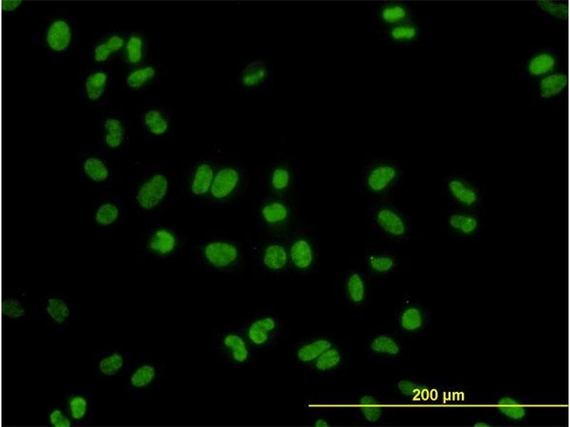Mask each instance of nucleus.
<instances>
[{
    "label": "nucleus",
    "instance_id": "1",
    "mask_svg": "<svg viewBox=\"0 0 570 427\" xmlns=\"http://www.w3.org/2000/svg\"><path fill=\"white\" fill-rule=\"evenodd\" d=\"M35 43L46 58L56 60L71 53L81 42V25L71 14L60 11L45 19Z\"/></svg>",
    "mask_w": 570,
    "mask_h": 427
},
{
    "label": "nucleus",
    "instance_id": "2",
    "mask_svg": "<svg viewBox=\"0 0 570 427\" xmlns=\"http://www.w3.org/2000/svg\"><path fill=\"white\" fill-rule=\"evenodd\" d=\"M194 253L201 265L211 273H229L241 265V242L228 237H213L195 242Z\"/></svg>",
    "mask_w": 570,
    "mask_h": 427
},
{
    "label": "nucleus",
    "instance_id": "3",
    "mask_svg": "<svg viewBox=\"0 0 570 427\" xmlns=\"http://www.w3.org/2000/svg\"><path fill=\"white\" fill-rule=\"evenodd\" d=\"M171 191V182L165 172L147 170L137 179L130 200L138 214L149 216L160 212L167 205Z\"/></svg>",
    "mask_w": 570,
    "mask_h": 427
},
{
    "label": "nucleus",
    "instance_id": "4",
    "mask_svg": "<svg viewBox=\"0 0 570 427\" xmlns=\"http://www.w3.org/2000/svg\"><path fill=\"white\" fill-rule=\"evenodd\" d=\"M248 184L249 176L243 164H225L217 167L207 200L218 206L233 204L243 195Z\"/></svg>",
    "mask_w": 570,
    "mask_h": 427
},
{
    "label": "nucleus",
    "instance_id": "5",
    "mask_svg": "<svg viewBox=\"0 0 570 427\" xmlns=\"http://www.w3.org/2000/svg\"><path fill=\"white\" fill-rule=\"evenodd\" d=\"M140 250L151 258L177 260L181 255L182 243L174 227L156 223L145 228L140 240Z\"/></svg>",
    "mask_w": 570,
    "mask_h": 427
},
{
    "label": "nucleus",
    "instance_id": "6",
    "mask_svg": "<svg viewBox=\"0 0 570 427\" xmlns=\"http://www.w3.org/2000/svg\"><path fill=\"white\" fill-rule=\"evenodd\" d=\"M76 169L81 181L95 186L111 184L117 172L115 163L108 153L93 149L77 152Z\"/></svg>",
    "mask_w": 570,
    "mask_h": 427
},
{
    "label": "nucleus",
    "instance_id": "7",
    "mask_svg": "<svg viewBox=\"0 0 570 427\" xmlns=\"http://www.w3.org/2000/svg\"><path fill=\"white\" fill-rule=\"evenodd\" d=\"M473 172L451 174L442 179V192L452 207L482 210L484 192L472 179Z\"/></svg>",
    "mask_w": 570,
    "mask_h": 427
},
{
    "label": "nucleus",
    "instance_id": "8",
    "mask_svg": "<svg viewBox=\"0 0 570 427\" xmlns=\"http://www.w3.org/2000/svg\"><path fill=\"white\" fill-rule=\"evenodd\" d=\"M484 225L482 210L451 207L444 211L442 231L453 240H478L482 236Z\"/></svg>",
    "mask_w": 570,
    "mask_h": 427
},
{
    "label": "nucleus",
    "instance_id": "9",
    "mask_svg": "<svg viewBox=\"0 0 570 427\" xmlns=\"http://www.w3.org/2000/svg\"><path fill=\"white\" fill-rule=\"evenodd\" d=\"M113 75L103 66H93L81 75L77 93L79 101L85 105L103 106L106 105L113 92Z\"/></svg>",
    "mask_w": 570,
    "mask_h": 427
},
{
    "label": "nucleus",
    "instance_id": "10",
    "mask_svg": "<svg viewBox=\"0 0 570 427\" xmlns=\"http://www.w3.org/2000/svg\"><path fill=\"white\" fill-rule=\"evenodd\" d=\"M163 362L140 361L130 364L125 374L124 391L144 397L150 394L164 376Z\"/></svg>",
    "mask_w": 570,
    "mask_h": 427
},
{
    "label": "nucleus",
    "instance_id": "11",
    "mask_svg": "<svg viewBox=\"0 0 570 427\" xmlns=\"http://www.w3.org/2000/svg\"><path fill=\"white\" fill-rule=\"evenodd\" d=\"M40 309L46 326L52 330H68L76 317V308L73 303L57 292L46 294L41 299Z\"/></svg>",
    "mask_w": 570,
    "mask_h": 427
},
{
    "label": "nucleus",
    "instance_id": "12",
    "mask_svg": "<svg viewBox=\"0 0 570 427\" xmlns=\"http://www.w3.org/2000/svg\"><path fill=\"white\" fill-rule=\"evenodd\" d=\"M241 328L256 349L266 350L279 339L282 323L276 316L264 313L255 316Z\"/></svg>",
    "mask_w": 570,
    "mask_h": 427
},
{
    "label": "nucleus",
    "instance_id": "13",
    "mask_svg": "<svg viewBox=\"0 0 570 427\" xmlns=\"http://www.w3.org/2000/svg\"><path fill=\"white\" fill-rule=\"evenodd\" d=\"M172 125V112L166 107L142 104L137 110V129L142 137L165 136L171 132Z\"/></svg>",
    "mask_w": 570,
    "mask_h": 427
},
{
    "label": "nucleus",
    "instance_id": "14",
    "mask_svg": "<svg viewBox=\"0 0 570 427\" xmlns=\"http://www.w3.org/2000/svg\"><path fill=\"white\" fill-rule=\"evenodd\" d=\"M217 345L224 357V362L244 366L258 359L259 351L251 344L241 327L224 332Z\"/></svg>",
    "mask_w": 570,
    "mask_h": 427
},
{
    "label": "nucleus",
    "instance_id": "15",
    "mask_svg": "<svg viewBox=\"0 0 570 427\" xmlns=\"http://www.w3.org/2000/svg\"><path fill=\"white\" fill-rule=\"evenodd\" d=\"M365 347L374 359L389 363L398 362L407 351L406 344L400 338L384 330L370 333L365 339Z\"/></svg>",
    "mask_w": 570,
    "mask_h": 427
},
{
    "label": "nucleus",
    "instance_id": "16",
    "mask_svg": "<svg viewBox=\"0 0 570 427\" xmlns=\"http://www.w3.org/2000/svg\"><path fill=\"white\" fill-rule=\"evenodd\" d=\"M217 167L209 159H202L193 162L184 174L182 189L190 196L197 199H207Z\"/></svg>",
    "mask_w": 570,
    "mask_h": 427
},
{
    "label": "nucleus",
    "instance_id": "17",
    "mask_svg": "<svg viewBox=\"0 0 570 427\" xmlns=\"http://www.w3.org/2000/svg\"><path fill=\"white\" fill-rule=\"evenodd\" d=\"M130 358L121 347L95 351L91 375L98 379H114L125 376L130 365Z\"/></svg>",
    "mask_w": 570,
    "mask_h": 427
},
{
    "label": "nucleus",
    "instance_id": "18",
    "mask_svg": "<svg viewBox=\"0 0 570 427\" xmlns=\"http://www.w3.org/2000/svg\"><path fill=\"white\" fill-rule=\"evenodd\" d=\"M130 28L113 29L98 35L90 43V61L94 66L106 67L120 58Z\"/></svg>",
    "mask_w": 570,
    "mask_h": 427
},
{
    "label": "nucleus",
    "instance_id": "19",
    "mask_svg": "<svg viewBox=\"0 0 570 427\" xmlns=\"http://www.w3.org/2000/svg\"><path fill=\"white\" fill-rule=\"evenodd\" d=\"M123 194H98L91 201V219L98 227L113 229L120 226L125 202Z\"/></svg>",
    "mask_w": 570,
    "mask_h": 427
},
{
    "label": "nucleus",
    "instance_id": "20",
    "mask_svg": "<svg viewBox=\"0 0 570 427\" xmlns=\"http://www.w3.org/2000/svg\"><path fill=\"white\" fill-rule=\"evenodd\" d=\"M100 142L107 151H118L130 140L126 115L120 112L103 115L99 122Z\"/></svg>",
    "mask_w": 570,
    "mask_h": 427
},
{
    "label": "nucleus",
    "instance_id": "21",
    "mask_svg": "<svg viewBox=\"0 0 570 427\" xmlns=\"http://www.w3.org/2000/svg\"><path fill=\"white\" fill-rule=\"evenodd\" d=\"M338 342L332 333H311L295 343L292 357L298 364L307 368L319 355Z\"/></svg>",
    "mask_w": 570,
    "mask_h": 427
},
{
    "label": "nucleus",
    "instance_id": "22",
    "mask_svg": "<svg viewBox=\"0 0 570 427\" xmlns=\"http://www.w3.org/2000/svg\"><path fill=\"white\" fill-rule=\"evenodd\" d=\"M561 60L558 49L541 46L530 51L522 63L525 78L534 81L560 69Z\"/></svg>",
    "mask_w": 570,
    "mask_h": 427
},
{
    "label": "nucleus",
    "instance_id": "23",
    "mask_svg": "<svg viewBox=\"0 0 570 427\" xmlns=\"http://www.w3.org/2000/svg\"><path fill=\"white\" fill-rule=\"evenodd\" d=\"M255 216L259 226L267 232L282 228L291 217V211L281 199L267 197L259 201L255 208Z\"/></svg>",
    "mask_w": 570,
    "mask_h": 427
},
{
    "label": "nucleus",
    "instance_id": "24",
    "mask_svg": "<svg viewBox=\"0 0 570 427\" xmlns=\"http://www.w3.org/2000/svg\"><path fill=\"white\" fill-rule=\"evenodd\" d=\"M164 76V70L148 60L140 65L128 68L123 77L125 88L131 92H141L156 85Z\"/></svg>",
    "mask_w": 570,
    "mask_h": 427
},
{
    "label": "nucleus",
    "instance_id": "25",
    "mask_svg": "<svg viewBox=\"0 0 570 427\" xmlns=\"http://www.w3.org/2000/svg\"><path fill=\"white\" fill-rule=\"evenodd\" d=\"M93 394L88 388L75 389L66 393L58 404L62 406L77 426L90 423L93 418Z\"/></svg>",
    "mask_w": 570,
    "mask_h": 427
},
{
    "label": "nucleus",
    "instance_id": "26",
    "mask_svg": "<svg viewBox=\"0 0 570 427\" xmlns=\"http://www.w3.org/2000/svg\"><path fill=\"white\" fill-rule=\"evenodd\" d=\"M272 70L261 58L247 59L239 68L237 84L241 90H260L271 79Z\"/></svg>",
    "mask_w": 570,
    "mask_h": 427
},
{
    "label": "nucleus",
    "instance_id": "27",
    "mask_svg": "<svg viewBox=\"0 0 570 427\" xmlns=\"http://www.w3.org/2000/svg\"><path fill=\"white\" fill-rule=\"evenodd\" d=\"M426 322V309L418 302L404 301L395 310V327L399 333H417L424 327Z\"/></svg>",
    "mask_w": 570,
    "mask_h": 427
},
{
    "label": "nucleus",
    "instance_id": "28",
    "mask_svg": "<svg viewBox=\"0 0 570 427\" xmlns=\"http://www.w3.org/2000/svg\"><path fill=\"white\" fill-rule=\"evenodd\" d=\"M150 41L143 31L130 29L120 58L128 68L148 60Z\"/></svg>",
    "mask_w": 570,
    "mask_h": 427
},
{
    "label": "nucleus",
    "instance_id": "29",
    "mask_svg": "<svg viewBox=\"0 0 570 427\" xmlns=\"http://www.w3.org/2000/svg\"><path fill=\"white\" fill-rule=\"evenodd\" d=\"M28 295L23 290H12L6 293L2 300V315L11 323L22 324L34 318L28 301Z\"/></svg>",
    "mask_w": 570,
    "mask_h": 427
},
{
    "label": "nucleus",
    "instance_id": "30",
    "mask_svg": "<svg viewBox=\"0 0 570 427\" xmlns=\"http://www.w3.org/2000/svg\"><path fill=\"white\" fill-rule=\"evenodd\" d=\"M374 18L385 27L414 21L413 11L409 4L393 1L380 2L375 10Z\"/></svg>",
    "mask_w": 570,
    "mask_h": 427
},
{
    "label": "nucleus",
    "instance_id": "31",
    "mask_svg": "<svg viewBox=\"0 0 570 427\" xmlns=\"http://www.w3.org/2000/svg\"><path fill=\"white\" fill-rule=\"evenodd\" d=\"M376 34L387 45L404 46L419 41L423 36V28L413 21L376 30Z\"/></svg>",
    "mask_w": 570,
    "mask_h": 427
},
{
    "label": "nucleus",
    "instance_id": "32",
    "mask_svg": "<svg viewBox=\"0 0 570 427\" xmlns=\"http://www.w3.org/2000/svg\"><path fill=\"white\" fill-rule=\"evenodd\" d=\"M345 363V350L338 342L319 355L306 369L312 374L324 375L338 371Z\"/></svg>",
    "mask_w": 570,
    "mask_h": 427
},
{
    "label": "nucleus",
    "instance_id": "33",
    "mask_svg": "<svg viewBox=\"0 0 570 427\" xmlns=\"http://www.w3.org/2000/svg\"><path fill=\"white\" fill-rule=\"evenodd\" d=\"M535 94L542 100L560 98L568 87V75L562 69L534 80Z\"/></svg>",
    "mask_w": 570,
    "mask_h": 427
},
{
    "label": "nucleus",
    "instance_id": "34",
    "mask_svg": "<svg viewBox=\"0 0 570 427\" xmlns=\"http://www.w3.org/2000/svg\"><path fill=\"white\" fill-rule=\"evenodd\" d=\"M258 260L261 265L271 272H281L289 260L287 248L281 243L271 242L258 251Z\"/></svg>",
    "mask_w": 570,
    "mask_h": 427
},
{
    "label": "nucleus",
    "instance_id": "35",
    "mask_svg": "<svg viewBox=\"0 0 570 427\" xmlns=\"http://www.w3.org/2000/svg\"><path fill=\"white\" fill-rule=\"evenodd\" d=\"M398 171L394 165L383 164L373 168L367 179V184L374 191L386 189L396 178Z\"/></svg>",
    "mask_w": 570,
    "mask_h": 427
},
{
    "label": "nucleus",
    "instance_id": "36",
    "mask_svg": "<svg viewBox=\"0 0 570 427\" xmlns=\"http://www.w3.org/2000/svg\"><path fill=\"white\" fill-rule=\"evenodd\" d=\"M345 298L352 306H361L366 299V284L362 275L358 272L351 273L345 281Z\"/></svg>",
    "mask_w": 570,
    "mask_h": 427
},
{
    "label": "nucleus",
    "instance_id": "37",
    "mask_svg": "<svg viewBox=\"0 0 570 427\" xmlns=\"http://www.w3.org/2000/svg\"><path fill=\"white\" fill-rule=\"evenodd\" d=\"M379 226L386 232L395 236H403L407 231V226L402 216L396 211L388 209H380L376 215Z\"/></svg>",
    "mask_w": 570,
    "mask_h": 427
},
{
    "label": "nucleus",
    "instance_id": "38",
    "mask_svg": "<svg viewBox=\"0 0 570 427\" xmlns=\"http://www.w3.org/2000/svg\"><path fill=\"white\" fill-rule=\"evenodd\" d=\"M289 259L298 270L309 268L313 262V252L305 239H298L292 243L288 251Z\"/></svg>",
    "mask_w": 570,
    "mask_h": 427
},
{
    "label": "nucleus",
    "instance_id": "39",
    "mask_svg": "<svg viewBox=\"0 0 570 427\" xmlns=\"http://www.w3.org/2000/svg\"><path fill=\"white\" fill-rule=\"evenodd\" d=\"M358 404L359 406L357 408L358 414L369 423L378 421L383 415L384 408L380 400L373 395L366 394L361 396Z\"/></svg>",
    "mask_w": 570,
    "mask_h": 427
},
{
    "label": "nucleus",
    "instance_id": "40",
    "mask_svg": "<svg viewBox=\"0 0 570 427\" xmlns=\"http://www.w3.org/2000/svg\"><path fill=\"white\" fill-rule=\"evenodd\" d=\"M266 184L269 189L276 193L285 192L290 186L291 175L289 169L284 166H276L267 174Z\"/></svg>",
    "mask_w": 570,
    "mask_h": 427
},
{
    "label": "nucleus",
    "instance_id": "41",
    "mask_svg": "<svg viewBox=\"0 0 570 427\" xmlns=\"http://www.w3.org/2000/svg\"><path fill=\"white\" fill-rule=\"evenodd\" d=\"M538 9L551 20L565 21L568 16V7L564 1H537Z\"/></svg>",
    "mask_w": 570,
    "mask_h": 427
},
{
    "label": "nucleus",
    "instance_id": "42",
    "mask_svg": "<svg viewBox=\"0 0 570 427\" xmlns=\"http://www.w3.org/2000/svg\"><path fill=\"white\" fill-rule=\"evenodd\" d=\"M46 423L52 427H73L77 426L64 408L58 404L48 408L45 418Z\"/></svg>",
    "mask_w": 570,
    "mask_h": 427
},
{
    "label": "nucleus",
    "instance_id": "43",
    "mask_svg": "<svg viewBox=\"0 0 570 427\" xmlns=\"http://www.w3.org/2000/svg\"><path fill=\"white\" fill-rule=\"evenodd\" d=\"M497 406L503 414L512 419H521L526 414L524 406L510 397L500 399Z\"/></svg>",
    "mask_w": 570,
    "mask_h": 427
},
{
    "label": "nucleus",
    "instance_id": "44",
    "mask_svg": "<svg viewBox=\"0 0 570 427\" xmlns=\"http://www.w3.org/2000/svg\"><path fill=\"white\" fill-rule=\"evenodd\" d=\"M369 265L374 272L383 273L390 271L395 265V262L389 256L373 255L369 258Z\"/></svg>",
    "mask_w": 570,
    "mask_h": 427
},
{
    "label": "nucleus",
    "instance_id": "45",
    "mask_svg": "<svg viewBox=\"0 0 570 427\" xmlns=\"http://www.w3.org/2000/svg\"><path fill=\"white\" fill-rule=\"evenodd\" d=\"M24 1L21 0H3L2 9L5 14H13L24 8Z\"/></svg>",
    "mask_w": 570,
    "mask_h": 427
},
{
    "label": "nucleus",
    "instance_id": "46",
    "mask_svg": "<svg viewBox=\"0 0 570 427\" xmlns=\"http://www.w3.org/2000/svg\"><path fill=\"white\" fill-rule=\"evenodd\" d=\"M311 423L314 426H328L331 421V415L326 412H318L314 413L309 418Z\"/></svg>",
    "mask_w": 570,
    "mask_h": 427
},
{
    "label": "nucleus",
    "instance_id": "47",
    "mask_svg": "<svg viewBox=\"0 0 570 427\" xmlns=\"http://www.w3.org/2000/svg\"><path fill=\"white\" fill-rule=\"evenodd\" d=\"M474 426H479V427H480V426L484 427V426H488L489 425L487 423H484V422L480 421V422L475 423Z\"/></svg>",
    "mask_w": 570,
    "mask_h": 427
}]
</instances>
